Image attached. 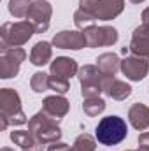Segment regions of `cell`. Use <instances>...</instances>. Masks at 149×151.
<instances>
[{
  "label": "cell",
  "mask_w": 149,
  "mask_h": 151,
  "mask_svg": "<svg viewBox=\"0 0 149 151\" xmlns=\"http://www.w3.org/2000/svg\"><path fill=\"white\" fill-rule=\"evenodd\" d=\"M126 132H128V128H126V123L123 118L107 116V118H102V121L98 123V127L95 130V137L104 146H114V144H119L126 137Z\"/></svg>",
  "instance_id": "6da1fadb"
}]
</instances>
